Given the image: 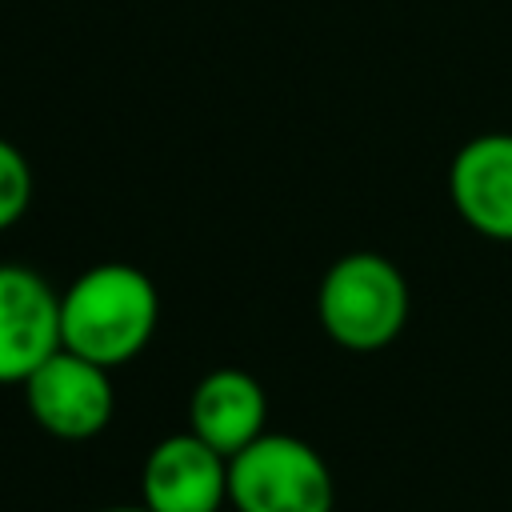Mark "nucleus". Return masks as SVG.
I'll return each instance as SVG.
<instances>
[{
	"label": "nucleus",
	"mask_w": 512,
	"mask_h": 512,
	"mask_svg": "<svg viewBox=\"0 0 512 512\" xmlns=\"http://www.w3.org/2000/svg\"><path fill=\"white\" fill-rule=\"evenodd\" d=\"M232 512H332L336 480L324 456L288 432H264L228 460Z\"/></svg>",
	"instance_id": "7ed1b4c3"
},
{
	"label": "nucleus",
	"mask_w": 512,
	"mask_h": 512,
	"mask_svg": "<svg viewBox=\"0 0 512 512\" xmlns=\"http://www.w3.org/2000/svg\"><path fill=\"white\" fill-rule=\"evenodd\" d=\"M32 204V168L16 144L0 136V232H8Z\"/></svg>",
	"instance_id": "1a4fd4ad"
},
{
	"label": "nucleus",
	"mask_w": 512,
	"mask_h": 512,
	"mask_svg": "<svg viewBox=\"0 0 512 512\" xmlns=\"http://www.w3.org/2000/svg\"><path fill=\"white\" fill-rule=\"evenodd\" d=\"M156 324L160 296L152 276L136 264H92L60 292V344L108 372L136 360Z\"/></svg>",
	"instance_id": "f257e3e1"
},
{
	"label": "nucleus",
	"mask_w": 512,
	"mask_h": 512,
	"mask_svg": "<svg viewBox=\"0 0 512 512\" xmlns=\"http://www.w3.org/2000/svg\"><path fill=\"white\" fill-rule=\"evenodd\" d=\"M448 196L472 232L512 240V132L472 136L448 164Z\"/></svg>",
	"instance_id": "0eeeda50"
},
{
	"label": "nucleus",
	"mask_w": 512,
	"mask_h": 512,
	"mask_svg": "<svg viewBox=\"0 0 512 512\" xmlns=\"http://www.w3.org/2000/svg\"><path fill=\"white\" fill-rule=\"evenodd\" d=\"M60 348V292L24 264H0V384H24Z\"/></svg>",
	"instance_id": "423d86ee"
},
{
	"label": "nucleus",
	"mask_w": 512,
	"mask_h": 512,
	"mask_svg": "<svg viewBox=\"0 0 512 512\" xmlns=\"http://www.w3.org/2000/svg\"><path fill=\"white\" fill-rule=\"evenodd\" d=\"M316 316L340 348L380 352L408 324V280L380 252H348L324 272Z\"/></svg>",
	"instance_id": "f03ea898"
},
{
	"label": "nucleus",
	"mask_w": 512,
	"mask_h": 512,
	"mask_svg": "<svg viewBox=\"0 0 512 512\" xmlns=\"http://www.w3.org/2000/svg\"><path fill=\"white\" fill-rule=\"evenodd\" d=\"M228 500V456L196 432H172L152 444L140 468V504L148 512H220Z\"/></svg>",
	"instance_id": "39448f33"
},
{
	"label": "nucleus",
	"mask_w": 512,
	"mask_h": 512,
	"mask_svg": "<svg viewBox=\"0 0 512 512\" xmlns=\"http://www.w3.org/2000/svg\"><path fill=\"white\" fill-rule=\"evenodd\" d=\"M268 396L256 376L244 368H216L200 376L188 400V432H196L204 444H212L220 456L244 452L252 440H260L268 428Z\"/></svg>",
	"instance_id": "6e6552de"
},
{
	"label": "nucleus",
	"mask_w": 512,
	"mask_h": 512,
	"mask_svg": "<svg viewBox=\"0 0 512 512\" xmlns=\"http://www.w3.org/2000/svg\"><path fill=\"white\" fill-rule=\"evenodd\" d=\"M96 512H148L144 504H116V508H96Z\"/></svg>",
	"instance_id": "9d476101"
},
{
	"label": "nucleus",
	"mask_w": 512,
	"mask_h": 512,
	"mask_svg": "<svg viewBox=\"0 0 512 512\" xmlns=\"http://www.w3.org/2000/svg\"><path fill=\"white\" fill-rule=\"evenodd\" d=\"M20 388L32 420L56 440H92L108 428L116 412V388L108 368L68 348L52 352Z\"/></svg>",
	"instance_id": "20e7f679"
}]
</instances>
